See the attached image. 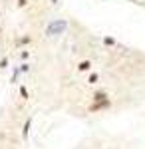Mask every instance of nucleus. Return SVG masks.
I'll return each mask as SVG.
<instances>
[{
  "label": "nucleus",
  "mask_w": 145,
  "mask_h": 149,
  "mask_svg": "<svg viewBox=\"0 0 145 149\" xmlns=\"http://www.w3.org/2000/svg\"><path fill=\"white\" fill-rule=\"evenodd\" d=\"M64 28H66V22H64V20H58V22L50 24L46 32H48V34H58V32H62Z\"/></svg>",
  "instance_id": "f257e3e1"
},
{
  "label": "nucleus",
  "mask_w": 145,
  "mask_h": 149,
  "mask_svg": "<svg viewBox=\"0 0 145 149\" xmlns=\"http://www.w3.org/2000/svg\"><path fill=\"white\" fill-rule=\"evenodd\" d=\"M107 105H109V102H107V100H103V102H100V103H93V105H91V109H100V107H107Z\"/></svg>",
  "instance_id": "f03ea898"
},
{
  "label": "nucleus",
  "mask_w": 145,
  "mask_h": 149,
  "mask_svg": "<svg viewBox=\"0 0 145 149\" xmlns=\"http://www.w3.org/2000/svg\"><path fill=\"white\" fill-rule=\"evenodd\" d=\"M105 100V93H96V102H103Z\"/></svg>",
  "instance_id": "7ed1b4c3"
},
{
  "label": "nucleus",
  "mask_w": 145,
  "mask_h": 149,
  "mask_svg": "<svg viewBox=\"0 0 145 149\" xmlns=\"http://www.w3.org/2000/svg\"><path fill=\"white\" fill-rule=\"evenodd\" d=\"M89 68V62H82L79 64V70H88Z\"/></svg>",
  "instance_id": "20e7f679"
},
{
  "label": "nucleus",
  "mask_w": 145,
  "mask_h": 149,
  "mask_svg": "<svg viewBox=\"0 0 145 149\" xmlns=\"http://www.w3.org/2000/svg\"><path fill=\"white\" fill-rule=\"evenodd\" d=\"M18 4H20V6H24V4H26V0H20V2H18Z\"/></svg>",
  "instance_id": "39448f33"
}]
</instances>
